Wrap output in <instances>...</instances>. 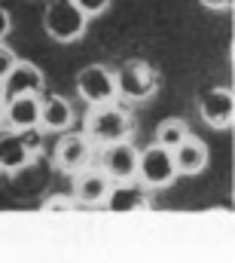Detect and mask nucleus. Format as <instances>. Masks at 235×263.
Returning <instances> with one entry per match:
<instances>
[{"instance_id": "obj_16", "label": "nucleus", "mask_w": 235, "mask_h": 263, "mask_svg": "<svg viewBox=\"0 0 235 263\" xmlns=\"http://www.w3.org/2000/svg\"><path fill=\"white\" fill-rule=\"evenodd\" d=\"M186 135H189V126H186L183 120H177V117H168V120H162V123L156 126V141H153V144H159V147H165V150H174Z\"/></svg>"}, {"instance_id": "obj_9", "label": "nucleus", "mask_w": 235, "mask_h": 263, "mask_svg": "<svg viewBox=\"0 0 235 263\" xmlns=\"http://www.w3.org/2000/svg\"><path fill=\"white\" fill-rule=\"evenodd\" d=\"M101 172L116 184H128L138 175V150H134V144H128V141L107 144L104 153H101Z\"/></svg>"}, {"instance_id": "obj_2", "label": "nucleus", "mask_w": 235, "mask_h": 263, "mask_svg": "<svg viewBox=\"0 0 235 263\" xmlns=\"http://www.w3.org/2000/svg\"><path fill=\"white\" fill-rule=\"evenodd\" d=\"M131 114L122 110L116 104H104V107H92L89 117H86V138L89 141H98V144H119V141H128L131 138Z\"/></svg>"}, {"instance_id": "obj_5", "label": "nucleus", "mask_w": 235, "mask_h": 263, "mask_svg": "<svg viewBox=\"0 0 235 263\" xmlns=\"http://www.w3.org/2000/svg\"><path fill=\"white\" fill-rule=\"evenodd\" d=\"M76 92L89 107H104L113 104L116 98V83H113V70L104 65H86L76 73Z\"/></svg>"}, {"instance_id": "obj_10", "label": "nucleus", "mask_w": 235, "mask_h": 263, "mask_svg": "<svg viewBox=\"0 0 235 263\" xmlns=\"http://www.w3.org/2000/svg\"><path fill=\"white\" fill-rule=\"evenodd\" d=\"M89 159H92V141L86 135H64L52 153L55 168L64 175H80L89 165Z\"/></svg>"}, {"instance_id": "obj_19", "label": "nucleus", "mask_w": 235, "mask_h": 263, "mask_svg": "<svg viewBox=\"0 0 235 263\" xmlns=\"http://www.w3.org/2000/svg\"><path fill=\"white\" fill-rule=\"evenodd\" d=\"M15 62H18V59H15V52H12L9 46H3V43H0V83H3V80H6V73L15 67Z\"/></svg>"}, {"instance_id": "obj_14", "label": "nucleus", "mask_w": 235, "mask_h": 263, "mask_svg": "<svg viewBox=\"0 0 235 263\" xmlns=\"http://www.w3.org/2000/svg\"><path fill=\"white\" fill-rule=\"evenodd\" d=\"M40 126L46 132H67L73 126V107L64 95H49L40 101Z\"/></svg>"}, {"instance_id": "obj_22", "label": "nucleus", "mask_w": 235, "mask_h": 263, "mask_svg": "<svg viewBox=\"0 0 235 263\" xmlns=\"http://www.w3.org/2000/svg\"><path fill=\"white\" fill-rule=\"evenodd\" d=\"M3 110H6V101H3V95H0V123H3Z\"/></svg>"}, {"instance_id": "obj_12", "label": "nucleus", "mask_w": 235, "mask_h": 263, "mask_svg": "<svg viewBox=\"0 0 235 263\" xmlns=\"http://www.w3.org/2000/svg\"><path fill=\"white\" fill-rule=\"evenodd\" d=\"M113 181L101 172V168H83L73 181V202L80 205H101L107 202V193H110Z\"/></svg>"}, {"instance_id": "obj_6", "label": "nucleus", "mask_w": 235, "mask_h": 263, "mask_svg": "<svg viewBox=\"0 0 235 263\" xmlns=\"http://www.w3.org/2000/svg\"><path fill=\"white\" fill-rule=\"evenodd\" d=\"M199 114L211 129H229L235 120V95L229 86H214L199 95Z\"/></svg>"}, {"instance_id": "obj_17", "label": "nucleus", "mask_w": 235, "mask_h": 263, "mask_svg": "<svg viewBox=\"0 0 235 263\" xmlns=\"http://www.w3.org/2000/svg\"><path fill=\"white\" fill-rule=\"evenodd\" d=\"M86 18H95V15H101V12H107V6H110V0H70Z\"/></svg>"}, {"instance_id": "obj_11", "label": "nucleus", "mask_w": 235, "mask_h": 263, "mask_svg": "<svg viewBox=\"0 0 235 263\" xmlns=\"http://www.w3.org/2000/svg\"><path fill=\"white\" fill-rule=\"evenodd\" d=\"M3 123L9 126V132H18V135L37 129L40 126V98L37 95H18V98L6 101Z\"/></svg>"}, {"instance_id": "obj_3", "label": "nucleus", "mask_w": 235, "mask_h": 263, "mask_svg": "<svg viewBox=\"0 0 235 263\" xmlns=\"http://www.w3.org/2000/svg\"><path fill=\"white\" fill-rule=\"evenodd\" d=\"M89 18L70 3V0H52L43 12V28L55 43H73L86 34Z\"/></svg>"}, {"instance_id": "obj_8", "label": "nucleus", "mask_w": 235, "mask_h": 263, "mask_svg": "<svg viewBox=\"0 0 235 263\" xmlns=\"http://www.w3.org/2000/svg\"><path fill=\"white\" fill-rule=\"evenodd\" d=\"M46 86V77L43 70L34 65V62H15V67L6 73V80L0 83V95L3 101H12L18 95H40V89Z\"/></svg>"}, {"instance_id": "obj_4", "label": "nucleus", "mask_w": 235, "mask_h": 263, "mask_svg": "<svg viewBox=\"0 0 235 263\" xmlns=\"http://www.w3.org/2000/svg\"><path fill=\"white\" fill-rule=\"evenodd\" d=\"M138 178H141V187L144 190H162V187H171L177 178L174 162H171V150L159 147V144H150L138 153Z\"/></svg>"}, {"instance_id": "obj_18", "label": "nucleus", "mask_w": 235, "mask_h": 263, "mask_svg": "<svg viewBox=\"0 0 235 263\" xmlns=\"http://www.w3.org/2000/svg\"><path fill=\"white\" fill-rule=\"evenodd\" d=\"M76 208L73 196H46L43 199V211H70Z\"/></svg>"}, {"instance_id": "obj_1", "label": "nucleus", "mask_w": 235, "mask_h": 263, "mask_svg": "<svg viewBox=\"0 0 235 263\" xmlns=\"http://www.w3.org/2000/svg\"><path fill=\"white\" fill-rule=\"evenodd\" d=\"M113 83H116V98L125 101H147L156 95L159 89V70L150 62L141 59H128L113 70Z\"/></svg>"}, {"instance_id": "obj_7", "label": "nucleus", "mask_w": 235, "mask_h": 263, "mask_svg": "<svg viewBox=\"0 0 235 263\" xmlns=\"http://www.w3.org/2000/svg\"><path fill=\"white\" fill-rule=\"evenodd\" d=\"M37 156V141L25 132H0V172L18 175L31 159Z\"/></svg>"}, {"instance_id": "obj_13", "label": "nucleus", "mask_w": 235, "mask_h": 263, "mask_svg": "<svg viewBox=\"0 0 235 263\" xmlns=\"http://www.w3.org/2000/svg\"><path fill=\"white\" fill-rule=\"evenodd\" d=\"M171 162H174L177 175H199V172H205V165H208V147H205V141L195 138V135H186L171 150Z\"/></svg>"}, {"instance_id": "obj_15", "label": "nucleus", "mask_w": 235, "mask_h": 263, "mask_svg": "<svg viewBox=\"0 0 235 263\" xmlns=\"http://www.w3.org/2000/svg\"><path fill=\"white\" fill-rule=\"evenodd\" d=\"M104 205H107L110 211H138V208H150V196H147L144 187H138V184L128 181V184L110 187Z\"/></svg>"}, {"instance_id": "obj_21", "label": "nucleus", "mask_w": 235, "mask_h": 263, "mask_svg": "<svg viewBox=\"0 0 235 263\" xmlns=\"http://www.w3.org/2000/svg\"><path fill=\"white\" fill-rule=\"evenodd\" d=\"M205 9H229L232 6V0H199Z\"/></svg>"}, {"instance_id": "obj_20", "label": "nucleus", "mask_w": 235, "mask_h": 263, "mask_svg": "<svg viewBox=\"0 0 235 263\" xmlns=\"http://www.w3.org/2000/svg\"><path fill=\"white\" fill-rule=\"evenodd\" d=\"M9 31H12V18H9V12L0 6V43L6 40V34H9Z\"/></svg>"}]
</instances>
